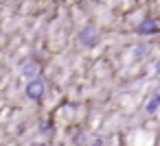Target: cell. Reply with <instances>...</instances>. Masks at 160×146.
I'll list each match as a JSON object with an SVG mask.
<instances>
[{"label": "cell", "mask_w": 160, "mask_h": 146, "mask_svg": "<svg viewBox=\"0 0 160 146\" xmlns=\"http://www.w3.org/2000/svg\"><path fill=\"white\" fill-rule=\"evenodd\" d=\"M77 42H79V46H83V48L97 46V44H99V29H97L94 24H86V26L77 33Z\"/></svg>", "instance_id": "obj_1"}, {"label": "cell", "mask_w": 160, "mask_h": 146, "mask_svg": "<svg viewBox=\"0 0 160 146\" xmlns=\"http://www.w3.org/2000/svg\"><path fill=\"white\" fill-rule=\"evenodd\" d=\"M44 89H46V85H44V81L38 76V79H33V81H29L27 83V87H24V92H27V98H31L33 103H40L42 98H44Z\"/></svg>", "instance_id": "obj_2"}, {"label": "cell", "mask_w": 160, "mask_h": 146, "mask_svg": "<svg viewBox=\"0 0 160 146\" xmlns=\"http://www.w3.org/2000/svg\"><path fill=\"white\" fill-rule=\"evenodd\" d=\"M20 74H22V76H27L29 81L38 79V76H40V63H38L35 59L24 61V63H22V68H20Z\"/></svg>", "instance_id": "obj_3"}, {"label": "cell", "mask_w": 160, "mask_h": 146, "mask_svg": "<svg viewBox=\"0 0 160 146\" xmlns=\"http://www.w3.org/2000/svg\"><path fill=\"white\" fill-rule=\"evenodd\" d=\"M156 33H158V24H156V20L147 18V20H142V22L138 24V35H156Z\"/></svg>", "instance_id": "obj_4"}, {"label": "cell", "mask_w": 160, "mask_h": 146, "mask_svg": "<svg viewBox=\"0 0 160 146\" xmlns=\"http://www.w3.org/2000/svg\"><path fill=\"white\" fill-rule=\"evenodd\" d=\"M158 109H160V92H156V94L149 96V100H147V105H145V113H147V116H153Z\"/></svg>", "instance_id": "obj_5"}, {"label": "cell", "mask_w": 160, "mask_h": 146, "mask_svg": "<svg viewBox=\"0 0 160 146\" xmlns=\"http://www.w3.org/2000/svg\"><path fill=\"white\" fill-rule=\"evenodd\" d=\"M51 129H53V126H51V122H48V120H42V122H40V133H44V135H46V133H51Z\"/></svg>", "instance_id": "obj_6"}, {"label": "cell", "mask_w": 160, "mask_h": 146, "mask_svg": "<svg viewBox=\"0 0 160 146\" xmlns=\"http://www.w3.org/2000/svg\"><path fill=\"white\" fill-rule=\"evenodd\" d=\"M145 52H147V46H145V44H140V46L134 48V55H136V57H142Z\"/></svg>", "instance_id": "obj_7"}, {"label": "cell", "mask_w": 160, "mask_h": 146, "mask_svg": "<svg viewBox=\"0 0 160 146\" xmlns=\"http://www.w3.org/2000/svg\"><path fill=\"white\" fill-rule=\"evenodd\" d=\"M153 70H156V74H160V59L156 61V66H153Z\"/></svg>", "instance_id": "obj_8"}, {"label": "cell", "mask_w": 160, "mask_h": 146, "mask_svg": "<svg viewBox=\"0 0 160 146\" xmlns=\"http://www.w3.org/2000/svg\"><path fill=\"white\" fill-rule=\"evenodd\" d=\"M40 146H42V144H40Z\"/></svg>", "instance_id": "obj_9"}]
</instances>
